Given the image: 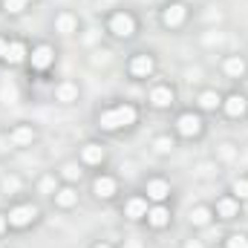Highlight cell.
I'll return each mask as SVG.
<instances>
[{"mask_svg": "<svg viewBox=\"0 0 248 248\" xmlns=\"http://www.w3.org/2000/svg\"><path fill=\"white\" fill-rule=\"evenodd\" d=\"M133 122H136V107L122 104V107H113V110L101 113L98 127L101 130H119V127H127V124H133Z\"/></svg>", "mask_w": 248, "mask_h": 248, "instance_id": "6da1fadb", "label": "cell"}, {"mask_svg": "<svg viewBox=\"0 0 248 248\" xmlns=\"http://www.w3.org/2000/svg\"><path fill=\"white\" fill-rule=\"evenodd\" d=\"M38 217V208L35 205H20V208H15V211H9V225H15V228H23V225H29L32 219Z\"/></svg>", "mask_w": 248, "mask_h": 248, "instance_id": "7a4b0ae2", "label": "cell"}, {"mask_svg": "<svg viewBox=\"0 0 248 248\" xmlns=\"http://www.w3.org/2000/svg\"><path fill=\"white\" fill-rule=\"evenodd\" d=\"M110 29H113L119 38H130V35L136 32V23H133V17H130V15L119 12V15H113V20H110Z\"/></svg>", "mask_w": 248, "mask_h": 248, "instance_id": "3957f363", "label": "cell"}, {"mask_svg": "<svg viewBox=\"0 0 248 248\" xmlns=\"http://www.w3.org/2000/svg\"><path fill=\"white\" fill-rule=\"evenodd\" d=\"M179 133L182 136H199V130H202V122H199V116H193V113H185V116H179Z\"/></svg>", "mask_w": 248, "mask_h": 248, "instance_id": "277c9868", "label": "cell"}, {"mask_svg": "<svg viewBox=\"0 0 248 248\" xmlns=\"http://www.w3.org/2000/svg\"><path fill=\"white\" fill-rule=\"evenodd\" d=\"M130 72H133L136 78H147V75L153 72V58H150V55H136L133 63H130Z\"/></svg>", "mask_w": 248, "mask_h": 248, "instance_id": "5b68a950", "label": "cell"}, {"mask_svg": "<svg viewBox=\"0 0 248 248\" xmlns=\"http://www.w3.org/2000/svg\"><path fill=\"white\" fill-rule=\"evenodd\" d=\"M162 20H165V26H179V23L185 20V6H182V3H170V6L165 9Z\"/></svg>", "mask_w": 248, "mask_h": 248, "instance_id": "8992f818", "label": "cell"}, {"mask_svg": "<svg viewBox=\"0 0 248 248\" xmlns=\"http://www.w3.org/2000/svg\"><path fill=\"white\" fill-rule=\"evenodd\" d=\"M168 193H170V187H168L165 179H153V182H147V196H150V199L162 202V199H168Z\"/></svg>", "mask_w": 248, "mask_h": 248, "instance_id": "52a82bcc", "label": "cell"}, {"mask_svg": "<svg viewBox=\"0 0 248 248\" xmlns=\"http://www.w3.org/2000/svg\"><path fill=\"white\" fill-rule=\"evenodd\" d=\"M150 101H153V107H170L173 104V93L168 87H156L150 93Z\"/></svg>", "mask_w": 248, "mask_h": 248, "instance_id": "ba28073f", "label": "cell"}, {"mask_svg": "<svg viewBox=\"0 0 248 248\" xmlns=\"http://www.w3.org/2000/svg\"><path fill=\"white\" fill-rule=\"evenodd\" d=\"M52 63V49L49 46H38L35 52H32V66L35 69H46Z\"/></svg>", "mask_w": 248, "mask_h": 248, "instance_id": "9c48e42d", "label": "cell"}, {"mask_svg": "<svg viewBox=\"0 0 248 248\" xmlns=\"http://www.w3.org/2000/svg\"><path fill=\"white\" fill-rule=\"evenodd\" d=\"M225 113L234 116V119L243 116V113H246V98H243V95H228V98H225Z\"/></svg>", "mask_w": 248, "mask_h": 248, "instance_id": "30bf717a", "label": "cell"}, {"mask_svg": "<svg viewBox=\"0 0 248 248\" xmlns=\"http://www.w3.org/2000/svg\"><path fill=\"white\" fill-rule=\"evenodd\" d=\"M81 159H84L87 165H98V162L104 159V147H101V144H87V147L81 150Z\"/></svg>", "mask_w": 248, "mask_h": 248, "instance_id": "8fae6325", "label": "cell"}, {"mask_svg": "<svg viewBox=\"0 0 248 248\" xmlns=\"http://www.w3.org/2000/svg\"><path fill=\"white\" fill-rule=\"evenodd\" d=\"M127 217H130V219H141V217H147V202L139 199V196L130 199V202H127Z\"/></svg>", "mask_w": 248, "mask_h": 248, "instance_id": "7c38bea8", "label": "cell"}, {"mask_svg": "<svg viewBox=\"0 0 248 248\" xmlns=\"http://www.w3.org/2000/svg\"><path fill=\"white\" fill-rule=\"evenodd\" d=\"M147 219H150V225H156V228H162V225H168V219H170V214H168V208H162V205H156V208H150V211H147Z\"/></svg>", "mask_w": 248, "mask_h": 248, "instance_id": "4fadbf2b", "label": "cell"}, {"mask_svg": "<svg viewBox=\"0 0 248 248\" xmlns=\"http://www.w3.org/2000/svg\"><path fill=\"white\" fill-rule=\"evenodd\" d=\"M95 193H98L101 199H110V196L116 193V182H113L110 176H98V179H95Z\"/></svg>", "mask_w": 248, "mask_h": 248, "instance_id": "5bb4252c", "label": "cell"}, {"mask_svg": "<svg viewBox=\"0 0 248 248\" xmlns=\"http://www.w3.org/2000/svg\"><path fill=\"white\" fill-rule=\"evenodd\" d=\"M217 214H219L222 219L237 217V202H234V199H219V202H217Z\"/></svg>", "mask_w": 248, "mask_h": 248, "instance_id": "9a60e30c", "label": "cell"}, {"mask_svg": "<svg viewBox=\"0 0 248 248\" xmlns=\"http://www.w3.org/2000/svg\"><path fill=\"white\" fill-rule=\"evenodd\" d=\"M6 58H9V63H20L23 58H26V46L23 44H9V49H6Z\"/></svg>", "mask_w": 248, "mask_h": 248, "instance_id": "2e32d148", "label": "cell"}, {"mask_svg": "<svg viewBox=\"0 0 248 248\" xmlns=\"http://www.w3.org/2000/svg\"><path fill=\"white\" fill-rule=\"evenodd\" d=\"M32 139H35L32 127H17V130L12 133V141H15V144H32Z\"/></svg>", "mask_w": 248, "mask_h": 248, "instance_id": "e0dca14e", "label": "cell"}, {"mask_svg": "<svg viewBox=\"0 0 248 248\" xmlns=\"http://www.w3.org/2000/svg\"><path fill=\"white\" fill-rule=\"evenodd\" d=\"M55 199H58V205H61V208H72V205H75V199H78V193H75L72 187H63V190H58V196H55Z\"/></svg>", "mask_w": 248, "mask_h": 248, "instance_id": "ac0fdd59", "label": "cell"}, {"mask_svg": "<svg viewBox=\"0 0 248 248\" xmlns=\"http://www.w3.org/2000/svg\"><path fill=\"white\" fill-rule=\"evenodd\" d=\"M225 72L234 75V78H240V75L246 72V61H243V58H228V61H225Z\"/></svg>", "mask_w": 248, "mask_h": 248, "instance_id": "d6986e66", "label": "cell"}, {"mask_svg": "<svg viewBox=\"0 0 248 248\" xmlns=\"http://www.w3.org/2000/svg\"><path fill=\"white\" fill-rule=\"evenodd\" d=\"M190 222L193 225H208L211 222V211L208 208H193L190 211Z\"/></svg>", "mask_w": 248, "mask_h": 248, "instance_id": "ffe728a7", "label": "cell"}, {"mask_svg": "<svg viewBox=\"0 0 248 248\" xmlns=\"http://www.w3.org/2000/svg\"><path fill=\"white\" fill-rule=\"evenodd\" d=\"M217 104H219V95L217 93H202L199 95V107L202 110H217Z\"/></svg>", "mask_w": 248, "mask_h": 248, "instance_id": "44dd1931", "label": "cell"}, {"mask_svg": "<svg viewBox=\"0 0 248 248\" xmlns=\"http://www.w3.org/2000/svg\"><path fill=\"white\" fill-rule=\"evenodd\" d=\"M55 26H58V32H63V35H72L75 32V17L72 15H61Z\"/></svg>", "mask_w": 248, "mask_h": 248, "instance_id": "7402d4cb", "label": "cell"}, {"mask_svg": "<svg viewBox=\"0 0 248 248\" xmlns=\"http://www.w3.org/2000/svg\"><path fill=\"white\" fill-rule=\"evenodd\" d=\"M55 95H58V101H75V98H78V90H75L72 84H61Z\"/></svg>", "mask_w": 248, "mask_h": 248, "instance_id": "603a6c76", "label": "cell"}, {"mask_svg": "<svg viewBox=\"0 0 248 248\" xmlns=\"http://www.w3.org/2000/svg\"><path fill=\"white\" fill-rule=\"evenodd\" d=\"M234 193H237L240 199H248V179H237V182H234Z\"/></svg>", "mask_w": 248, "mask_h": 248, "instance_id": "cb8c5ba5", "label": "cell"}, {"mask_svg": "<svg viewBox=\"0 0 248 248\" xmlns=\"http://www.w3.org/2000/svg\"><path fill=\"white\" fill-rule=\"evenodd\" d=\"M17 187H20V179H15V176H6V179H3V190H6V193H15Z\"/></svg>", "mask_w": 248, "mask_h": 248, "instance_id": "d4e9b609", "label": "cell"}, {"mask_svg": "<svg viewBox=\"0 0 248 248\" xmlns=\"http://www.w3.org/2000/svg\"><path fill=\"white\" fill-rule=\"evenodd\" d=\"M228 248H248V237H228Z\"/></svg>", "mask_w": 248, "mask_h": 248, "instance_id": "484cf974", "label": "cell"}, {"mask_svg": "<svg viewBox=\"0 0 248 248\" xmlns=\"http://www.w3.org/2000/svg\"><path fill=\"white\" fill-rule=\"evenodd\" d=\"M26 3H29V0H6V12H23Z\"/></svg>", "mask_w": 248, "mask_h": 248, "instance_id": "4316f807", "label": "cell"}, {"mask_svg": "<svg viewBox=\"0 0 248 248\" xmlns=\"http://www.w3.org/2000/svg\"><path fill=\"white\" fill-rule=\"evenodd\" d=\"M170 147H173V141H170V139H165V136H162V139H156V150H159V153H168Z\"/></svg>", "mask_w": 248, "mask_h": 248, "instance_id": "83f0119b", "label": "cell"}, {"mask_svg": "<svg viewBox=\"0 0 248 248\" xmlns=\"http://www.w3.org/2000/svg\"><path fill=\"white\" fill-rule=\"evenodd\" d=\"M63 176H66V179H78V176H81L78 165H63Z\"/></svg>", "mask_w": 248, "mask_h": 248, "instance_id": "f1b7e54d", "label": "cell"}, {"mask_svg": "<svg viewBox=\"0 0 248 248\" xmlns=\"http://www.w3.org/2000/svg\"><path fill=\"white\" fill-rule=\"evenodd\" d=\"M41 190H44V193H52V190H55V179H52V176H44V179H41Z\"/></svg>", "mask_w": 248, "mask_h": 248, "instance_id": "f546056e", "label": "cell"}, {"mask_svg": "<svg viewBox=\"0 0 248 248\" xmlns=\"http://www.w3.org/2000/svg\"><path fill=\"white\" fill-rule=\"evenodd\" d=\"M15 95H17V93H15V87H3V101H6V104H12V101H15Z\"/></svg>", "mask_w": 248, "mask_h": 248, "instance_id": "4dcf8cb0", "label": "cell"}, {"mask_svg": "<svg viewBox=\"0 0 248 248\" xmlns=\"http://www.w3.org/2000/svg\"><path fill=\"white\" fill-rule=\"evenodd\" d=\"M6 49H9V44H6V41L0 38V58H6Z\"/></svg>", "mask_w": 248, "mask_h": 248, "instance_id": "1f68e13d", "label": "cell"}, {"mask_svg": "<svg viewBox=\"0 0 248 248\" xmlns=\"http://www.w3.org/2000/svg\"><path fill=\"white\" fill-rule=\"evenodd\" d=\"M185 248H202V243H196V240H190V243H187Z\"/></svg>", "mask_w": 248, "mask_h": 248, "instance_id": "d6a6232c", "label": "cell"}, {"mask_svg": "<svg viewBox=\"0 0 248 248\" xmlns=\"http://www.w3.org/2000/svg\"><path fill=\"white\" fill-rule=\"evenodd\" d=\"M6 222H9V219H6V217H0V231L6 228Z\"/></svg>", "mask_w": 248, "mask_h": 248, "instance_id": "836d02e7", "label": "cell"}, {"mask_svg": "<svg viewBox=\"0 0 248 248\" xmlns=\"http://www.w3.org/2000/svg\"><path fill=\"white\" fill-rule=\"evenodd\" d=\"M95 248H110V246H95Z\"/></svg>", "mask_w": 248, "mask_h": 248, "instance_id": "e575fe53", "label": "cell"}]
</instances>
